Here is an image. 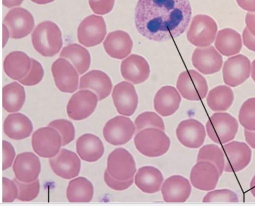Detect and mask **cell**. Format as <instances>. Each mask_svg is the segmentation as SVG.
<instances>
[{
	"instance_id": "cell-1",
	"label": "cell",
	"mask_w": 255,
	"mask_h": 206,
	"mask_svg": "<svg viewBox=\"0 0 255 206\" xmlns=\"http://www.w3.org/2000/svg\"><path fill=\"white\" fill-rule=\"evenodd\" d=\"M192 17L189 0H139L135 23L144 37L161 42L181 35Z\"/></svg>"
},
{
	"instance_id": "cell-2",
	"label": "cell",
	"mask_w": 255,
	"mask_h": 206,
	"mask_svg": "<svg viewBox=\"0 0 255 206\" xmlns=\"http://www.w3.org/2000/svg\"><path fill=\"white\" fill-rule=\"evenodd\" d=\"M35 49L44 57H53L63 45L62 33L59 27L51 21H45L36 27L32 34Z\"/></svg>"
},
{
	"instance_id": "cell-3",
	"label": "cell",
	"mask_w": 255,
	"mask_h": 206,
	"mask_svg": "<svg viewBox=\"0 0 255 206\" xmlns=\"http://www.w3.org/2000/svg\"><path fill=\"white\" fill-rule=\"evenodd\" d=\"M134 143L140 153L149 158L163 156L171 146V141L164 131L156 128L139 131L134 137Z\"/></svg>"
},
{
	"instance_id": "cell-4",
	"label": "cell",
	"mask_w": 255,
	"mask_h": 206,
	"mask_svg": "<svg viewBox=\"0 0 255 206\" xmlns=\"http://www.w3.org/2000/svg\"><path fill=\"white\" fill-rule=\"evenodd\" d=\"M239 129L238 121L224 112L214 114L206 124L208 135L214 143L224 145L233 141Z\"/></svg>"
},
{
	"instance_id": "cell-5",
	"label": "cell",
	"mask_w": 255,
	"mask_h": 206,
	"mask_svg": "<svg viewBox=\"0 0 255 206\" xmlns=\"http://www.w3.org/2000/svg\"><path fill=\"white\" fill-rule=\"evenodd\" d=\"M217 31V24L211 17L198 15L192 21L187 32V38L195 46L206 47L214 42Z\"/></svg>"
},
{
	"instance_id": "cell-6",
	"label": "cell",
	"mask_w": 255,
	"mask_h": 206,
	"mask_svg": "<svg viewBox=\"0 0 255 206\" xmlns=\"http://www.w3.org/2000/svg\"><path fill=\"white\" fill-rule=\"evenodd\" d=\"M177 87L182 96L191 101L203 99L208 92L206 79L194 70H187L181 73L177 81Z\"/></svg>"
},
{
	"instance_id": "cell-7",
	"label": "cell",
	"mask_w": 255,
	"mask_h": 206,
	"mask_svg": "<svg viewBox=\"0 0 255 206\" xmlns=\"http://www.w3.org/2000/svg\"><path fill=\"white\" fill-rule=\"evenodd\" d=\"M98 101V96L90 90L77 92L68 103L67 113L69 118L76 121L87 119L95 111Z\"/></svg>"
},
{
	"instance_id": "cell-8",
	"label": "cell",
	"mask_w": 255,
	"mask_h": 206,
	"mask_svg": "<svg viewBox=\"0 0 255 206\" xmlns=\"http://www.w3.org/2000/svg\"><path fill=\"white\" fill-rule=\"evenodd\" d=\"M107 33V26L103 17L92 15L80 24L77 31L79 42L91 47L100 44Z\"/></svg>"
},
{
	"instance_id": "cell-9",
	"label": "cell",
	"mask_w": 255,
	"mask_h": 206,
	"mask_svg": "<svg viewBox=\"0 0 255 206\" xmlns=\"http://www.w3.org/2000/svg\"><path fill=\"white\" fill-rule=\"evenodd\" d=\"M32 146L40 157L51 158L58 154L62 146V138L56 129L50 127L42 128L33 134Z\"/></svg>"
},
{
	"instance_id": "cell-10",
	"label": "cell",
	"mask_w": 255,
	"mask_h": 206,
	"mask_svg": "<svg viewBox=\"0 0 255 206\" xmlns=\"http://www.w3.org/2000/svg\"><path fill=\"white\" fill-rule=\"evenodd\" d=\"M107 170L112 177L121 181L133 178L136 172L132 156L124 148H118L110 154Z\"/></svg>"
},
{
	"instance_id": "cell-11",
	"label": "cell",
	"mask_w": 255,
	"mask_h": 206,
	"mask_svg": "<svg viewBox=\"0 0 255 206\" xmlns=\"http://www.w3.org/2000/svg\"><path fill=\"white\" fill-rule=\"evenodd\" d=\"M135 131V126L129 118L117 116L106 124L103 134L106 141L111 145L121 146L130 141Z\"/></svg>"
},
{
	"instance_id": "cell-12",
	"label": "cell",
	"mask_w": 255,
	"mask_h": 206,
	"mask_svg": "<svg viewBox=\"0 0 255 206\" xmlns=\"http://www.w3.org/2000/svg\"><path fill=\"white\" fill-rule=\"evenodd\" d=\"M223 151L225 158V172L237 173L242 171L251 161V149L245 143L230 142L223 146Z\"/></svg>"
},
{
	"instance_id": "cell-13",
	"label": "cell",
	"mask_w": 255,
	"mask_h": 206,
	"mask_svg": "<svg viewBox=\"0 0 255 206\" xmlns=\"http://www.w3.org/2000/svg\"><path fill=\"white\" fill-rule=\"evenodd\" d=\"M251 72L250 60L246 56L239 54L229 58L223 68V80L226 84L235 87L245 82Z\"/></svg>"
},
{
	"instance_id": "cell-14",
	"label": "cell",
	"mask_w": 255,
	"mask_h": 206,
	"mask_svg": "<svg viewBox=\"0 0 255 206\" xmlns=\"http://www.w3.org/2000/svg\"><path fill=\"white\" fill-rule=\"evenodd\" d=\"M112 97L118 112L121 115L130 117L136 111L138 98L134 86L123 81L115 86Z\"/></svg>"
},
{
	"instance_id": "cell-15",
	"label": "cell",
	"mask_w": 255,
	"mask_h": 206,
	"mask_svg": "<svg viewBox=\"0 0 255 206\" xmlns=\"http://www.w3.org/2000/svg\"><path fill=\"white\" fill-rule=\"evenodd\" d=\"M3 22L8 27L11 37L13 39H21L28 36L35 26L32 14L22 8L10 10L5 16Z\"/></svg>"
},
{
	"instance_id": "cell-16",
	"label": "cell",
	"mask_w": 255,
	"mask_h": 206,
	"mask_svg": "<svg viewBox=\"0 0 255 206\" xmlns=\"http://www.w3.org/2000/svg\"><path fill=\"white\" fill-rule=\"evenodd\" d=\"M51 71L55 84L61 91L72 93L77 90L79 75L68 61L58 59L53 63Z\"/></svg>"
},
{
	"instance_id": "cell-17",
	"label": "cell",
	"mask_w": 255,
	"mask_h": 206,
	"mask_svg": "<svg viewBox=\"0 0 255 206\" xmlns=\"http://www.w3.org/2000/svg\"><path fill=\"white\" fill-rule=\"evenodd\" d=\"M221 175L217 167L207 161H200L193 168L190 180L195 188L204 191L214 190Z\"/></svg>"
},
{
	"instance_id": "cell-18",
	"label": "cell",
	"mask_w": 255,
	"mask_h": 206,
	"mask_svg": "<svg viewBox=\"0 0 255 206\" xmlns=\"http://www.w3.org/2000/svg\"><path fill=\"white\" fill-rule=\"evenodd\" d=\"M176 135L179 142L190 149L200 148L206 137L205 127L195 119H189L180 123L177 129Z\"/></svg>"
},
{
	"instance_id": "cell-19",
	"label": "cell",
	"mask_w": 255,
	"mask_h": 206,
	"mask_svg": "<svg viewBox=\"0 0 255 206\" xmlns=\"http://www.w3.org/2000/svg\"><path fill=\"white\" fill-rule=\"evenodd\" d=\"M49 163L56 175L67 180L78 176L81 169V161L78 156L65 149H61L55 157L50 158Z\"/></svg>"
},
{
	"instance_id": "cell-20",
	"label": "cell",
	"mask_w": 255,
	"mask_h": 206,
	"mask_svg": "<svg viewBox=\"0 0 255 206\" xmlns=\"http://www.w3.org/2000/svg\"><path fill=\"white\" fill-rule=\"evenodd\" d=\"M192 59L194 66L205 75L218 72L223 63L222 55L213 46L196 49Z\"/></svg>"
},
{
	"instance_id": "cell-21",
	"label": "cell",
	"mask_w": 255,
	"mask_h": 206,
	"mask_svg": "<svg viewBox=\"0 0 255 206\" xmlns=\"http://www.w3.org/2000/svg\"><path fill=\"white\" fill-rule=\"evenodd\" d=\"M191 192L189 181L179 175L167 178L161 187L163 200L166 203H184L189 198Z\"/></svg>"
},
{
	"instance_id": "cell-22",
	"label": "cell",
	"mask_w": 255,
	"mask_h": 206,
	"mask_svg": "<svg viewBox=\"0 0 255 206\" xmlns=\"http://www.w3.org/2000/svg\"><path fill=\"white\" fill-rule=\"evenodd\" d=\"M41 169L39 158L30 152L18 155L13 166L16 178L24 183H31L36 181L40 173Z\"/></svg>"
},
{
	"instance_id": "cell-23",
	"label": "cell",
	"mask_w": 255,
	"mask_h": 206,
	"mask_svg": "<svg viewBox=\"0 0 255 206\" xmlns=\"http://www.w3.org/2000/svg\"><path fill=\"white\" fill-rule=\"evenodd\" d=\"M121 70L124 78L134 84L144 82L150 74L147 61L143 57L136 54H132L123 60Z\"/></svg>"
},
{
	"instance_id": "cell-24",
	"label": "cell",
	"mask_w": 255,
	"mask_h": 206,
	"mask_svg": "<svg viewBox=\"0 0 255 206\" xmlns=\"http://www.w3.org/2000/svg\"><path fill=\"white\" fill-rule=\"evenodd\" d=\"M181 100V96L176 88L172 86H165L156 93L154 108L162 117L171 116L178 110Z\"/></svg>"
},
{
	"instance_id": "cell-25",
	"label": "cell",
	"mask_w": 255,
	"mask_h": 206,
	"mask_svg": "<svg viewBox=\"0 0 255 206\" xmlns=\"http://www.w3.org/2000/svg\"><path fill=\"white\" fill-rule=\"evenodd\" d=\"M112 88L113 83L110 77L101 70L91 71L82 76L80 80L79 89H89L94 91L100 101L108 97Z\"/></svg>"
},
{
	"instance_id": "cell-26",
	"label": "cell",
	"mask_w": 255,
	"mask_h": 206,
	"mask_svg": "<svg viewBox=\"0 0 255 206\" xmlns=\"http://www.w3.org/2000/svg\"><path fill=\"white\" fill-rule=\"evenodd\" d=\"M104 46L111 57L123 59L131 53L133 41L127 32L118 30L109 34L104 42Z\"/></svg>"
},
{
	"instance_id": "cell-27",
	"label": "cell",
	"mask_w": 255,
	"mask_h": 206,
	"mask_svg": "<svg viewBox=\"0 0 255 206\" xmlns=\"http://www.w3.org/2000/svg\"><path fill=\"white\" fill-rule=\"evenodd\" d=\"M76 151L80 158L86 162H95L103 156L105 148L101 140L97 136L86 134L76 142Z\"/></svg>"
},
{
	"instance_id": "cell-28",
	"label": "cell",
	"mask_w": 255,
	"mask_h": 206,
	"mask_svg": "<svg viewBox=\"0 0 255 206\" xmlns=\"http://www.w3.org/2000/svg\"><path fill=\"white\" fill-rule=\"evenodd\" d=\"M3 130L8 138L18 141L29 137L33 131V127L27 116L21 113H16L7 117L4 123Z\"/></svg>"
},
{
	"instance_id": "cell-29",
	"label": "cell",
	"mask_w": 255,
	"mask_h": 206,
	"mask_svg": "<svg viewBox=\"0 0 255 206\" xmlns=\"http://www.w3.org/2000/svg\"><path fill=\"white\" fill-rule=\"evenodd\" d=\"M31 63V59L26 53L21 51L12 52L4 60V71L11 79L19 81L27 75Z\"/></svg>"
},
{
	"instance_id": "cell-30",
	"label": "cell",
	"mask_w": 255,
	"mask_h": 206,
	"mask_svg": "<svg viewBox=\"0 0 255 206\" xmlns=\"http://www.w3.org/2000/svg\"><path fill=\"white\" fill-rule=\"evenodd\" d=\"M161 172L151 166L139 168L135 176L136 186L142 192L147 194H154L159 192L163 181Z\"/></svg>"
},
{
	"instance_id": "cell-31",
	"label": "cell",
	"mask_w": 255,
	"mask_h": 206,
	"mask_svg": "<svg viewBox=\"0 0 255 206\" xmlns=\"http://www.w3.org/2000/svg\"><path fill=\"white\" fill-rule=\"evenodd\" d=\"M215 45L223 56L230 57L241 51L243 44L241 35L231 28L220 30L217 35Z\"/></svg>"
},
{
	"instance_id": "cell-32",
	"label": "cell",
	"mask_w": 255,
	"mask_h": 206,
	"mask_svg": "<svg viewBox=\"0 0 255 206\" xmlns=\"http://www.w3.org/2000/svg\"><path fill=\"white\" fill-rule=\"evenodd\" d=\"M93 184L87 178L79 177L71 181L67 189V198L70 203H89L94 197Z\"/></svg>"
},
{
	"instance_id": "cell-33",
	"label": "cell",
	"mask_w": 255,
	"mask_h": 206,
	"mask_svg": "<svg viewBox=\"0 0 255 206\" xmlns=\"http://www.w3.org/2000/svg\"><path fill=\"white\" fill-rule=\"evenodd\" d=\"M60 56L69 60L80 75L87 71L91 65L90 52L78 44H72L64 47Z\"/></svg>"
},
{
	"instance_id": "cell-34",
	"label": "cell",
	"mask_w": 255,
	"mask_h": 206,
	"mask_svg": "<svg viewBox=\"0 0 255 206\" xmlns=\"http://www.w3.org/2000/svg\"><path fill=\"white\" fill-rule=\"evenodd\" d=\"M234 94L232 89L226 85H219L209 93L207 102L209 108L215 112H225L232 106Z\"/></svg>"
},
{
	"instance_id": "cell-35",
	"label": "cell",
	"mask_w": 255,
	"mask_h": 206,
	"mask_svg": "<svg viewBox=\"0 0 255 206\" xmlns=\"http://www.w3.org/2000/svg\"><path fill=\"white\" fill-rule=\"evenodd\" d=\"M26 99L24 88L16 82L5 85L3 88V107L8 113L19 111Z\"/></svg>"
},
{
	"instance_id": "cell-36",
	"label": "cell",
	"mask_w": 255,
	"mask_h": 206,
	"mask_svg": "<svg viewBox=\"0 0 255 206\" xmlns=\"http://www.w3.org/2000/svg\"><path fill=\"white\" fill-rule=\"evenodd\" d=\"M207 161L214 164L221 176L224 172L225 158L223 150L218 145L209 144L203 147L199 151L197 162Z\"/></svg>"
},
{
	"instance_id": "cell-37",
	"label": "cell",
	"mask_w": 255,
	"mask_h": 206,
	"mask_svg": "<svg viewBox=\"0 0 255 206\" xmlns=\"http://www.w3.org/2000/svg\"><path fill=\"white\" fill-rule=\"evenodd\" d=\"M239 121L245 130L255 131V97L243 103L239 111Z\"/></svg>"
},
{
	"instance_id": "cell-38",
	"label": "cell",
	"mask_w": 255,
	"mask_h": 206,
	"mask_svg": "<svg viewBox=\"0 0 255 206\" xmlns=\"http://www.w3.org/2000/svg\"><path fill=\"white\" fill-rule=\"evenodd\" d=\"M136 133L147 128H156L164 131L165 126L162 119L156 113L146 112L139 115L135 120Z\"/></svg>"
},
{
	"instance_id": "cell-39",
	"label": "cell",
	"mask_w": 255,
	"mask_h": 206,
	"mask_svg": "<svg viewBox=\"0 0 255 206\" xmlns=\"http://www.w3.org/2000/svg\"><path fill=\"white\" fill-rule=\"evenodd\" d=\"M48 127L56 129L62 138V146L64 147L72 142L75 136V130L73 124L69 121L60 119L51 122Z\"/></svg>"
},
{
	"instance_id": "cell-40",
	"label": "cell",
	"mask_w": 255,
	"mask_h": 206,
	"mask_svg": "<svg viewBox=\"0 0 255 206\" xmlns=\"http://www.w3.org/2000/svg\"><path fill=\"white\" fill-rule=\"evenodd\" d=\"M14 181L18 189V200L25 202L31 201L38 196L40 191V183L38 180L31 183L22 182L17 179H15Z\"/></svg>"
},
{
	"instance_id": "cell-41",
	"label": "cell",
	"mask_w": 255,
	"mask_h": 206,
	"mask_svg": "<svg viewBox=\"0 0 255 206\" xmlns=\"http://www.w3.org/2000/svg\"><path fill=\"white\" fill-rule=\"evenodd\" d=\"M203 203H238L237 194L229 189L217 190L208 193L204 198Z\"/></svg>"
},
{
	"instance_id": "cell-42",
	"label": "cell",
	"mask_w": 255,
	"mask_h": 206,
	"mask_svg": "<svg viewBox=\"0 0 255 206\" xmlns=\"http://www.w3.org/2000/svg\"><path fill=\"white\" fill-rule=\"evenodd\" d=\"M32 63L30 70L27 75L19 81L26 86H34L40 83L44 76V70L41 64L37 60L31 59Z\"/></svg>"
},
{
	"instance_id": "cell-43",
	"label": "cell",
	"mask_w": 255,
	"mask_h": 206,
	"mask_svg": "<svg viewBox=\"0 0 255 206\" xmlns=\"http://www.w3.org/2000/svg\"><path fill=\"white\" fill-rule=\"evenodd\" d=\"M18 196V189L14 181L3 178V203H12Z\"/></svg>"
},
{
	"instance_id": "cell-44",
	"label": "cell",
	"mask_w": 255,
	"mask_h": 206,
	"mask_svg": "<svg viewBox=\"0 0 255 206\" xmlns=\"http://www.w3.org/2000/svg\"><path fill=\"white\" fill-rule=\"evenodd\" d=\"M115 1L116 0H89V4L95 13L104 15L113 10Z\"/></svg>"
},
{
	"instance_id": "cell-45",
	"label": "cell",
	"mask_w": 255,
	"mask_h": 206,
	"mask_svg": "<svg viewBox=\"0 0 255 206\" xmlns=\"http://www.w3.org/2000/svg\"><path fill=\"white\" fill-rule=\"evenodd\" d=\"M104 180L107 185L113 190L122 191L128 189L133 183V178L127 181H121L115 179L109 173L107 170L104 175Z\"/></svg>"
},
{
	"instance_id": "cell-46",
	"label": "cell",
	"mask_w": 255,
	"mask_h": 206,
	"mask_svg": "<svg viewBox=\"0 0 255 206\" xmlns=\"http://www.w3.org/2000/svg\"><path fill=\"white\" fill-rule=\"evenodd\" d=\"M15 151L9 142L3 141V170L9 168L15 157Z\"/></svg>"
},
{
	"instance_id": "cell-47",
	"label": "cell",
	"mask_w": 255,
	"mask_h": 206,
	"mask_svg": "<svg viewBox=\"0 0 255 206\" xmlns=\"http://www.w3.org/2000/svg\"><path fill=\"white\" fill-rule=\"evenodd\" d=\"M243 40L245 47L255 52V36L251 34L246 27L243 32Z\"/></svg>"
},
{
	"instance_id": "cell-48",
	"label": "cell",
	"mask_w": 255,
	"mask_h": 206,
	"mask_svg": "<svg viewBox=\"0 0 255 206\" xmlns=\"http://www.w3.org/2000/svg\"><path fill=\"white\" fill-rule=\"evenodd\" d=\"M245 22L248 31L255 36V12H248L246 16Z\"/></svg>"
},
{
	"instance_id": "cell-49",
	"label": "cell",
	"mask_w": 255,
	"mask_h": 206,
	"mask_svg": "<svg viewBox=\"0 0 255 206\" xmlns=\"http://www.w3.org/2000/svg\"><path fill=\"white\" fill-rule=\"evenodd\" d=\"M238 5L249 12H255V0H236Z\"/></svg>"
},
{
	"instance_id": "cell-50",
	"label": "cell",
	"mask_w": 255,
	"mask_h": 206,
	"mask_svg": "<svg viewBox=\"0 0 255 206\" xmlns=\"http://www.w3.org/2000/svg\"><path fill=\"white\" fill-rule=\"evenodd\" d=\"M244 135L246 142L252 149L255 150V131L244 130Z\"/></svg>"
},
{
	"instance_id": "cell-51",
	"label": "cell",
	"mask_w": 255,
	"mask_h": 206,
	"mask_svg": "<svg viewBox=\"0 0 255 206\" xmlns=\"http://www.w3.org/2000/svg\"><path fill=\"white\" fill-rule=\"evenodd\" d=\"M24 0H3V5L8 8L21 5Z\"/></svg>"
},
{
	"instance_id": "cell-52",
	"label": "cell",
	"mask_w": 255,
	"mask_h": 206,
	"mask_svg": "<svg viewBox=\"0 0 255 206\" xmlns=\"http://www.w3.org/2000/svg\"><path fill=\"white\" fill-rule=\"evenodd\" d=\"M3 41L4 46L5 45L6 43L7 42V40L9 37L10 35L9 31L8 30L7 27H6L4 24H3Z\"/></svg>"
},
{
	"instance_id": "cell-53",
	"label": "cell",
	"mask_w": 255,
	"mask_h": 206,
	"mask_svg": "<svg viewBox=\"0 0 255 206\" xmlns=\"http://www.w3.org/2000/svg\"><path fill=\"white\" fill-rule=\"evenodd\" d=\"M250 190L252 195L255 198V175L251 181Z\"/></svg>"
},
{
	"instance_id": "cell-54",
	"label": "cell",
	"mask_w": 255,
	"mask_h": 206,
	"mask_svg": "<svg viewBox=\"0 0 255 206\" xmlns=\"http://www.w3.org/2000/svg\"><path fill=\"white\" fill-rule=\"evenodd\" d=\"M33 2L39 5H45L55 1V0H31Z\"/></svg>"
},
{
	"instance_id": "cell-55",
	"label": "cell",
	"mask_w": 255,
	"mask_h": 206,
	"mask_svg": "<svg viewBox=\"0 0 255 206\" xmlns=\"http://www.w3.org/2000/svg\"><path fill=\"white\" fill-rule=\"evenodd\" d=\"M251 77L255 82V59L253 61L252 64Z\"/></svg>"
}]
</instances>
